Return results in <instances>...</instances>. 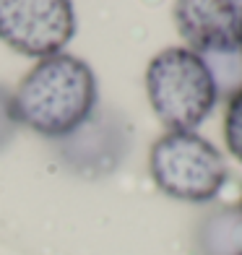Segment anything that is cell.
I'll return each instance as SVG.
<instances>
[{"instance_id": "obj_9", "label": "cell", "mask_w": 242, "mask_h": 255, "mask_svg": "<svg viewBox=\"0 0 242 255\" xmlns=\"http://www.w3.org/2000/svg\"><path fill=\"white\" fill-rule=\"evenodd\" d=\"M224 141L227 148L235 159L242 161V91L235 94L227 104V118H224Z\"/></svg>"}, {"instance_id": "obj_10", "label": "cell", "mask_w": 242, "mask_h": 255, "mask_svg": "<svg viewBox=\"0 0 242 255\" xmlns=\"http://www.w3.org/2000/svg\"><path fill=\"white\" fill-rule=\"evenodd\" d=\"M18 118H16V107H13V94L0 86V151L13 141V135L18 130Z\"/></svg>"}, {"instance_id": "obj_1", "label": "cell", "mask_w": 242, "mask_h": 255, "mask_svg": "<svg viewBox=\"0 0 242 255\" xmlns=\"http://www.w3.org/2000/svg\"><path fill=\"white\" fill-rule=\"evenodd\" d=\"M13 107L21 125L57 141L94 112V71L81 57L68 52L42 57L18 84Z\"/></svg>"}, {"instance_id": "obj_3", "label": "cell", "mask_w": 242, "mask_h": 255, "mask_svg": "<svg viewBox=\"0 0 242 255\" xmlns=\"http://www.w3.org/2000/svg\"><path fill=\"white\" fill-rule=\"evenodd\" d=\"M148 172L161 193L185 203L214 201L229 177L222 151L195 130H167L151 146Z\"/></svg>"}, {"instance_id": "obj_2", "label": "cell", "mask_w": 242, "mask_h": 255, "mask_svg": "<svg viewBox=\"0 0 242 255\" xmlns=\"http://www.w3.org/2000/svg\"><path fill=\"white\" fill-rule=\"evenodd\" d=\"M146 94L161 125L175 133H193L219 99L203 57L188 47H167L151 57Z\"/></svg>"}, {"instance_id": "obj_8", "label": "cell", "mask_w": 242, "mask_h": 255, "mask_svg": "<svg viewBox=\"0 0 242 255\" xmlns=\"http://www.w3.org/2000/svg\"><path fill=\"white\" fill-rule=\"evenodd\" d=\"M209 76L214 81L216 97H229L242 91V44L240 47H227V50H216V52H206L201 55Z\"/></svg>"}, {"instance_id": "obj_5", "label": "cell", "mask_w": 242, "mask_h": 255, "mask_svg": "<svg viewBox=\"0 0 242 255\" xmlns=\"http://www.w3.org/2000/svg\"><path fill=\"white\" fill-rule=\"evenodd\" d=\"M73 31L71 0H0V42L26 57L63 52Z\"/></svg>"}, {"instance_id": "obj_4", "label": "cell", "mask_w": 242, "mask_h": 255, "mask_svg": "<svg viewBox=\"0 0 242 255\" xmlns=\"http://www.w3.org/2000/svg\"><path fill=\"white\" fill-rule=\"evenodd\" d=\"M133 130L118 110L97 104L94 112L73 128L68 135L57 138V159L68 172L84 180H102L125 161L130 151Z\"/></svg>"}, {"instance_id": "obj_6", "label": "cell", "mask_w": 242, "mask_h": 255, "mask_svg": "<svg viewBox=\"0 0 242 255\" xmlns=\"http://www.w3.org/2000/svg\"><path fill=\"white\" fill-rule=\"evenodd\" d=\"M175 26L198 55L240 47L242 0H175Z\"/></svg>"}, {"instance_id": "obj_7", "label": "cell", "mask_w": 242, "mask_h": 255, "mask_svg": "<svg viewBox=\"0 0 242 255\" xmlns=\"http://www.w3.org/2000/svg\"><path fill=\"white\" fill-rule=\"evenodd\" d=\"M198 255H242V206L209 211L195 229Z\"/></svg>"}]
</instances>
